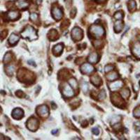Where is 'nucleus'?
I'll return each mask as SVG.
<instances>
[{
	"label": "nucleus",
	"instance_id": "7",
	"mask_svg": "<svg viewBox=\"0 0 140 140\" xmlns=\"http://www.w3.org/2000/svg\"><path fill=\"white\" fill-rule=\"evenodd\" d=\"M37 113L42 117H47L49 114L48 108L46 105H40L37 108Z\"/></svg>",
	"mask_w": 140,
	"mask_h": 140
},
{
	"label": "nucleus",
	"instance_id": "21",
	"mask_svg": "<svg viewBox=\"0 0 140 140\" xmlns=\"http://www.w3.org/2000/svg\"><path fill=\"white\" fill-rule=\"evenodd\" d=\"M91 82L96 86H99L102 84V79L100 78V77H99L98 75H95V76L91 77Z\"/></svg>",
	"mask_w": 140,
	"mask_h": 140
},
{
	"label": "nucleus",
	"instance_id": "8",
	"mask_svg": "<svg viewBox=\"0 0 140 140\" xmlns=\"http://www.w3.org/2000/svg\"><path fill=\"white\" fill-rule=\"evenodd\" d=\"M62 93H63V96L66 98H71V97L74 96V92L72 87L68 84H65V85L63 90H62Z\"/></svg>",
	"mask_w": 140,
	"mask_h": 140
},
{
	"label": "nucleus",
	"instance_id": "41",
	"mask_svg": "<svg viewBox=\"0 0 140 140\" xmlns=\"http://www.w3.org/2000/svg\"><path fill=\"white\" fill-rule=\"evenodd\" d=\"M57 132H58V130H55L52 131V134H53V135H56Z\"/></svg>",
	"mask_w": 140,
	"mask_h": 140
},
{
	"label": "nucleus",
	"instance_id": "5",
	"mask_svg": "<svg viewBox=\"0 0 140 140\" xmlns=\"http://www.w3.org/2000/svg\"><path fill=\"white\" fill-rule=\"evenodd\" d=\"M84 33L79 27H74L71 31V37L76 41H81L83 38Z\"/></svg>",
	"mask_w": 140,
	"mask_h": 140
},
{
	"label": "nucleus",
	"instance_id": "24",
	"mask_svg": "<svg viewBox=\"0 0 140 140\" xmlns=\"http://www.w3.org/2000/svg\"><path fill=\"white\" fill-rule=\"evenodd\" d=\"M14 70H15V66H14V65H8V66L6 68V73L7 75H9V76H11V75L14 74Z\"/></svg>",
	"mask_w": 140,
	"mask_h": 140
},
{
	"label": "nucleus",
	"instance_id": "29",
	"mask_svg": "<svg viewBox=\"0 0 140 140\" xmlns=\"http://www.w3.org/2000/svg\"><path fill=\"white\" fill-rule=\"evenodd\" d=\"M133 115H134V117H137V118H140V105L138 106V107H137L134 109Z\"/></svg>",
	"mask_w": 140,
	"mask_h": 140
},
{
	"label": "nucleus",
	"instance_id": "12",
	"mask_svg": "<svg viewBox=\"0 0 140 140\" xmlns=\"http://www.w3.org/2000/svg\"><path fill=\"white\" fill-rule=\"evenodd\" d=\"M123 86V82L122 81L118 80V81H116V82H113L112 84H110L109 88H110L112 91H115L120 88H121Z\"/></svg>",
	"mask_w": 140,
	"mask_h": 140
},
{
	"label": "nucleus",
	"instance_id": "2",
	"mask_svg": "<svg viewBox=\"0 0 140 140\" xmlns=\"http://www.w3.org/2000/svg\"><path fill=\"white\" fill-rule=\"evenodd\" d=\"M89 32L90 33L96 38L102 37L104 34V29L102 26L100 25H96L94 24L92 25L89 29Z\"/></svg>",
	"mask_w": 140,
	"mask_h": 140
},
{
	"label": "nucleus",
	"instance_id": "43",
	"mask_svg": "<svg viewBox=\"0 0 140 140\" xmlns=\"http://www.w3.org/2000/svg\"><path fill=\"white\" fill-rule=\"evenodd\" d=\"M42 0H37V3L38 4H40L41 3H42Z\"/></svg>",
	"mask_w": 140,
	"mask_h": 140
},
{
	"label": "nucleus",
	"instance_id": "27",
	"mask_svg": "<svg viewBox=\"0 0 140 140\" xmlns=\"http://www.w3.org/2000/svg\"><path fill=\"white\" fill-rule=\"evenodd\" d=\"M69 84H70L72 88H74V89H76V88H77V86H78L76 79H75V78H71V79L69 80Z\"/></svg>",
	"mask_w": 140,
	"mask_h": 140
},
{
	"label": "nucleus",
	"instance_id": "17",
	"mask_svg": "<svg viewBox=\"0 0 140 140\" xmlns=\"http://www.w3.org/2000/svg\"><path fill=\"white\" fill-rule=\"evenodd\" d=\"M48 38L51 41H56L58 38V33L56 29H51L48 33Z\"/></svg>",
	"mask_w": 140,
	"mask_h": 140
},
{
	"label": "nucleus",
	"instance_id": "37",
	"mask_svg": "<svg viewBox=\"0 0 140 140\" xmlns=\"http://www.w3.org/2000/svg\"><path fill=\"white\" fill-rule=\"evenodd\" d=\"M134 128H135V129L137 131V132H139L140 131V122H137L135 123V124H134Z\"/></svg>",
	"mask_w": 140,
	"mask_h": 140
},
{
	"label": "nucleus",
	"instance_id": "32",
	"mask_svg": "<svg viewBox=\"0 0 140 140\" xmlns=\"http://www.w3.org/2000/svg\"><path fill=\"white\" fill-rule=\"evenodd\" d=\"M113 68H114L113 65H107L104 67V71H105L106 73H108V72H109V71H112V70H113Z\"/></svg>",
	"mask_w": 140,
	"mask_h": 140
},
{
	"label": "nucleus",
	"instance_id": "45",
	"mask_svg": "<svg viewBox=\"0 0 140 140\" xmlns=\"http://www.w3.org/2000/svg\"><path fill=\"white\" fill-rule=\"evenodd\" d=\"M1 112V108H0V112Z\"/></svg>",
	"mask_w": 140,
	"mask_h": 140
},
{
	"label": "nucleus",
	"instance_id": "44",
	"mask_svg": "<svg viewBox=\"0 0 140 140\" xmlns=\"http://www.w3.org/2000/svg\"><path fill=\"white\" fill-rule=\"evenodd\" d=\"M0 140H4V136L2 135L1 134H0Z\"/></svg>",
	"mask_w": 140,
	"mask_h": 140
},
{
	"label": "nucleus",
	"instance_id": "16",
	"mask_svg": "<svg viewBox=\"0 0 140 140\" xmlns=\"http://www.w3.org/2000/svg\"><path fill=\"white\" fill-rule=\"evenodd\" d=\"M7 15H8L9 19L11 20H15L19 18V17H20L19 13L16 11H11L8 13Z\"/></svg>",
	"mask_w": 140,
	"mask_h": 140
},
{
	"label": "nucleus",
	"instance_id": "23",
	"mask_svg": "<svg viewBox=\"0 0 140 140\" xmlns=\"http://www.w3.org/2000/svg\"><path fill=\"white\" fill-rule=\"evenodd\" d=\"M121 95L122 98H128L129 96H130V91L128 89H122L121 91Z\"/></svg>",
	"mask_w": 140,
	"mask_h": 140
},
{
	"label": "nucleus",
	"instance_id": "13",
	"mask_svg": "<svg viewBox=\"0 0 140 140\" xmlns=\"http://www.w3.org/2000/svg\"><path fill=\"white\" fill-rule=\"evenodd\" d=\"M29 4V1L28 0H17L15 1V5L16 6L20 9H23L28 7V6Z\"/></svg>",
	"mask_w": 140,
	"mask_h": 140
},
{
	"label": "nucleus",
	"instance_id": "11",
	"mask_svg": "<svg viewBox=\"0 0 140 140\" xmlns=\"http://www.w3.org/2000/svg\"><path fill=\"white\" fill-rule=\"evenodd\" d=\"M52 13H53V18L56 19V20H60L62 16H63V13H62V11L59 9V8H57L55 7L53 8L52 10Z\"/></svg>",
	"mask_w": 140,
	"mask_h": 140
},
{
	"label": "nucleus",
	"instance_id": "6",
	"mask_svg": "<svg viewBox=\"0 0 140 140\" xmlns=\"http://www.w3.org/2000/svg\"><path fill=\"white\" fill-rule=\"evenodd\" d=\"M112 102L114 105L119 108H121L123 105L124 104V101L123 100L121 97L117 93L112 94Z\"/></svg>",
	"mask_w": 140,
	"mask_h": 140
},
{
	"label": "nucleus",
	"instance_id": "15",
	"mask_svg": "<svg viewBox=\"0 0 140 140\" xmlns=\"http://www.w3.org/2000/svg\"><path fill=\"white\" fill-rule=\"evenodd\" d=\"M98 60H99V55L95 52L91 53L88 57V61L91 64H96L98 63Z\"/></svg>",
	"mask_w": 140,
	"mask_h": 140
},
{
	"label": "nucleus",
	"instance_id": "18",
	"mask_svg": "<svg viewBox=\"0 0 140 140\" xmlns=\"http://www.w3.org/2000/svg\"><path fill=\"white\" fill-rule=\"evenodd\" d=\"M63 44H57V45H56L54 46L53 47V53L56 54V55H59V54H60L61 52H62L63 50Z\"/></svg>",
	"mask_w": 140,
	"mask_h": 140
},
{
	"label": "nucleus",
	"instance_id": "3",
	"mask_svg": "<svg viewBox=\"0 0 140 140\" xmlns=\"http://www.w3.org/2000/svg\"><path fill=\"white\" fill-rule=\"evenodd\" d=\"M26 125H27V127L29 130L35 132L39 128V121L37 118L32 117V118H29L28 119V121L26 123Z\"/></svg>",
	"mask_w": 140,
	"mask_h": 140
},
{
	"label": "nucleus",
	"instance_id": "39",
	"mask_svg": "<svg viewBox=\"0 0 140 140\" xmlns=\"http://www.w3.org/2000/svg\"><path fill=\"white\" fill-rule=\"evenodd\" d=\"M93 132L94 135H98L99 134V129L98 128H94L93 129Z\"/></svg>",
	"mask_w": 140,
	"mask_h": 140
},
{
	"label": "nucleus",
	"instance_id": "34",
	"mask_svg": "<svg viewBox=\"0 0 140 140\" xmlns=\"http://www.w3.org/2000/svg\"><path fill=\"white\" fill-rule=\"evenodd\" d=\"M15 95L19 98H23V97L25 96V94L22 91H17L16 93H15Z\"/></svg>",
	"mask_w": 140,
	"mask_h": 140
},
{
	"label": "nucleus",
	"instance_id": "4",
	"mask_svg": "<svg viewBox=\"0 0 140 140\" xmlns=\"http://www.w3.org/2000/svg\"><path fill=\"white\" fill-rule=\"evenodd\" d=\"M28 70L25 69H20L18 73V77L20 80H22V82H27L28 80H31V78L32 77V73L30 72L28 75Z\"/></svg>",
	"mask_w": 140,
	"mask_h": 140
},
{
	"label": "nucleus",
	"instance_id": "40",
	"mask_svg": "<svg viewBox=\"0 0 140 140\" xmlns=\"http://www.w3.org/2000/svg\"><path fill=\"white\" fill-rule=\"evenodd\" d=\"M28 64H32V65H33L34 66H36V65H35V63L34 62V61H32V60L28 61Z\"/></svg>",
	"mask_w": 140,
	"mask_h": 140
},
{
	"label": "nucleus",
	"instance_id": "31",
	"mask_svg": "<svg viewBox=\"0 0 140 140\" xmlns=\"http://www.w3.org/2000/svg\"><path fill=\"white\" fill-rule=\"evenodd\" d=\"M7 34H8V32H7L6 30L2 31L1 32H0V39H1V40L4 39L6 36H7Z\"/></svg>",
	"mask_w": 140,
	"mask_h": 140
},
{
	"label": "nucleus",
	"instance_id": "36",
	"mask_svg": "<svg viewBox=\"0 0 140 140\" xmlns=\"http://www.w3.org/2000/svg\"><path fill=\"white\" fill-rule=\"evenodd\" d=\"M76 14V9L74 8L71 11V12H70V16H71V18H74L75 17V15Z\"/></svg>",
	"mask_w": 140,
	"mask_h": 140
},
{
	"label": "nucleus",
	"instance_id": "30",
	"mask_svg": "<svg viewBox=\"0 0 140 140\" xmlns=\"http://www.w3.org/2000/svg\"><path fill=\"white\" fill-rule=\"evenodd\" d=\"M121 117H120V116H116V117H114L112 118V121H111L112 125H114V124H116V123H118V122L121 121Z\"/></svg>",
	"mask_w": 140,
	"mask_h": 140
},
{
	"label": "nucleus",
	"instance_id": "14",
	"mask_svg": "<svg viewBox=\"0 0 140 140\" xmlns=\"http://www.w3.org/2000/svg\"><path fill=\"white\" fill-rule=\"evenodd\" d=\"M132 53L137 58L140 59V42H137L135 43L132 47Z\"/></svg>",
	"mask_w": 140,
	"mask_h": 140
},
{
	"label": "nucleus",
	"instance_id": "1",
	"mask_svg": "<svg viewBox=\"0 0 140 140\" xmlns=\"http://www.w3.org/2000/svg\"><path fill=\"white\" fill-rule=\"evenodd\" d=\"M21 36L24 38H29L30 41H34L37 38V31L32 27V26L28 25L26 28L23 30V32H21Z\"/></svg>",
	"mask_w": 140,
	"mask_h": 140
},
{
	"label": "nucleus",
	"instance_id": "38",
	"mask_svg": "<svg viewBox=\"0 0 140 140\" xmlns=\"http://www.w3.org/2000/svg\"><path fill=\"white\" fill-rule=\"evenodd\" d=\"M88 84H86V83L84 82V84H82V90L85 93V92L88 91Z\"/></svg>",
	"mask_w": 140,
	"mask_h": 140
},
{
	"label": "nucleus",
	"instance_id": "42",
	"mask_svg": "<svg viewBox=\"0 0 140 140\" xmlns=\"http://www.w3.org/2000/svg\"><path fill=\"white\" fill-rule=\"evenodd\" d=\"M106 0H97V1L99 2V3H103V2H104Z\"/></svg>",
	"mask_w": 140,
	"mask_h": 140
},
{
	"label": "nucleus",
	"instance_id": "28",
	"mask_svg": "<svg viewBox=\"0 0 140 140\" xmlns=\"http://www.w3.org/2000/svg\"><path fill=\"white\" fill-rule=\"evenodd\" d=\"M114 18L116 19L117 20H121L123 18V13L122 11H117L116 13L114 14Z\"/></svg>",
	"mask_w": 140,
	"mask_h": 140
},
{
	"label": "nucleus",
	"instance_id": "35",
	"mask_svg": "<svg viewBox=\"0 0 140 140\" xmlns=\"http://www.w3.org/2000/svg\"><path fill=\"white\" fill-rule=\"evenodd\" d=\"M38 18V15L37 13H32V14L30 15V19L32 20V21H35V20H37Z\"/></svg>",
	"mask_w": 140,
	"mask_h": 140
},
{
	"label": "nucleus",
	"instance_id": "22",
	"mask_svg": "<svg viewBox=\"0 0 140 140\" xmlns=\"http://www.w3.org/2000/svg\"><path fill=\"white\" fill-rule=\"evenodd\" d=\"M123 28V23L122 22L121 20H117L114 25V30L116 33H119L121 32Z\"/></svg>",
	"mask_w": 140,
	"mask_h": 140
},
{
	"label": "nucleus",
	"instance_id": "20",
	"mask_svg": "<svg viewBox=\"0 0 140 140\" xmlns=\"http://www.w3.org/2000/svg\"><path fill=\"white\" fill-rule=\"evenodd\" d=\"M20 39V37H19L18 35L15 34V33H12L11 36H10L9 38V43L11 45H15L16 43L18 42Z\"/></svg>",
	"mask_w": 140,
	"mask_h": 140
},
{
	"label": "nucleus",
	"instance_id": "46",
	"mask_svg": "<svg viewBox=\"0 0 140 140\" xmlns=\"http://www.w3.org/2000/svg\"></svg>",
	"mask_w": 140,
	"mask_h": 140
},
{
	"label": "nucleus",
	"instance_id": "19",
	"mask_svg": "<svg viewBox=\"0 0 140 140\" xmlns=\"http://www.w3.org/2000/svg\"><path fill=\"white\" fill-rule=\"evenodd\" d=\"M119 77V75L116 72H115V71H113V72H111V73H109V74H107V78L109 81H114V80H116V79H118Z\"/></svg>",
	"mask_w": 140,
	"mask_h": 140
},
{
	"label": "nucleus",
	"instance_id": "25",
	"mask_svg": "<svg viewBox=\"0 0 140 140\" xmlns=\"http://www.w3.org/2000/svg\"><path fill=\"white\" fill-rule=\"evenodd\" d=\"M128 9L130 11L132 12L136 9V2L134 0H130L128 2Z\"/></svg>",
	"mask_w": 140,
	"mask_h": 140
},
{
	"label": "nucleus",
	"instance_id": "10",
	"mask_svg": "<svg viewBox=\"0 0 140 140\" xmlns=\"http://www.w3.org/2000/svg\"><path fill=\"white\" fill-rule=\"evenodd\" d=\"M24 116L23 110L20 108H15L12 112V117L16 120L22 118Z\"/></svg>",
	"mask_w": 140,
	"mask_h": 140
},
{
	"label": "nucleus",
	"instance_id": "33",
	"mask_svg": "<svg viewBox=\"0 0 140 140\" xmlns=\"http://www.w3.org/2000/svg\"><path fill=\"white\" fill-rule=\"evenodd\" d=\"M105 96H106V94H105V91H104V90H102L100 93H99V96H98V98H99V99L100 100H103L104 98H105Z\"/></svg>",
	"mask_w": 140,
	"mask_h": 140
},
{
	"label": "nucleus",
	"instance_id": "26",
	"mask_svg": "<svg viewBox=\"0 0 140 140\" xmlns=\"http://www.w3.org/2000/svg\"><path fill=\"white\" fill-rule=\"evenodd\" d=\"M11 59H12V54L10 52H7L4 56V62L5 64H7L11 61Z\"/></svg>",
	"mask_w": 140,
	"mask_h": 140
},
{
	"label": "nucleus",
	"instance_id": "9",
	"mask_svg": "<svg viewBox=\"0 0 140 140\" xmlns=\"http://www.w3.org/2000/svg\"><path fill=\"white\" fill-rule=\"evenodd\" d=\"M95 70L94 67L91 64H84L81 67V70L84 74H90Z\"/></svg>",
	"mask_w": 140,
	"mask_h": 140
}]
</instances>
